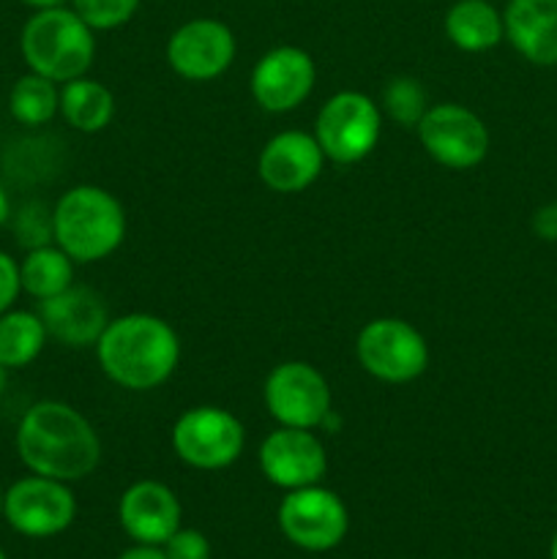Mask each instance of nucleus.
<instances>
[{"instance_id": "1", "label": "nucleus", "mask_w": 557, "mask_h": 559, "mask_svg": "<svg viewBox=\"0 0 557 559\" xmlns=\"http://www.w3.org/2000/svg\"><path fill=\"white\" fill-rule=\"evenodd\" d=\"M16 453L33 475L71 484L98 467L102 440L80 409L47 399L22 415Z\"/></svg>"}, {"instance_id": "2", "label": "nucleus", "mask_w": 557, "mask_h": 559, "mask_svg": "<svg viewBox=\"0 0 557 559\" xmlns=\"http://www.w3.org/2000/svg\"><path fill=\"white\" fill-rule=\"evenodd\" d=\"M104 374L126 391H153L173 377L180 360L178 333L153 314H126L109 320L96 342Z\"/></svg>"}, {"instance_id": "3", "label": "nucleus", "mask_w": 557, "mask_h": 559, "mask_svg": "<svg viewBox=\"0 0 557 559\" xmlns=\"http://www.w3.org/2000/svg\"><path fill=\"white\" fill-rule=\"evenodd\" d=\"M55 246L74 262L91 265L120 249L126 238L123 205L98 186H74L52 207Z\"/></svg>"}, {"instance_id": "4", "label": "nucleus", "mask_w": 557, "mask_h": 559, "mask_svg": "<svg viewBox=\"0 0 557 559\" xmlns=\"http://www.w3.org/2000/svg\"><path fill=\"white\" fill-rule=\"evenodd\" d=\"M22 58L33 74L52 82H71L85 76L96 58L93 27L74 9L55 5L42 9L25 22L20 36Z\"/></svg>"}, {"instance_id": "5", "label": "nucleus", "mask_w": 557, "mask_h": 559, "mask_svg": "<svg viewBox=\"0 0 557 559\" xmlns=\"http://www.w3.org/2000/svg\"><path fill=\"white\" fill-rule=\"evenodd\" d=\"M355 355L366 374L391 385L418 380L429 366V344L410 322L396 317L371 320L355 342Z\"/></svg>"}, {"instance_id": "6", "label": "nucleus", "mask_w": 557, "mask_h": 559, "mask_svg": "<svg viewBox=\"0 0 557 559\" xmlns=\"http://www.w3.org/2000/svg\"><path fill=\"white\" fill-rule=\"evenodd\" d=\"M380 131V107L364 93L342 91L322 104L315 123V140L331 162L355 164L375 151Z\"/></svg>"}, {"instance_id": "7", "label": "nucleus", "mask_w": 557, "mask_h": 559, "mask_svg": "<svg viewBox=\"0 0 557 559\" xmlns=\"http://www.w3.org/2000/svg\"><path fill=\"white\" fill-rule=\"evenodd\" d=\"M246 431L233 413L222 407H194L178 418L173 448L194 469H224L244 453Z\"/></svg>"}, {"instance_id": "8", "label": "nucleus", "mask_w": 557, "mask_h": 559, "mask_svg": "<svg viewBox=\"0 0 557 559\" xmlns=\"http://www.w3.org/2000/svg\"><path fill=\"white\" fill-rule=\"evenodd\" d=\"M278 527L284 538L306 551H331L349 530L342 497L320 484L287 491L278 506Z\"/></svg>"}, {"instance_id": "9", "label": "nucleus", "mask_w": 557, "mask_h": 559, "mask_svg": "<svg viewBox=\"0 0 557 559\" xmlns=\"http://www.w3.org/2000/svg\"><path fill=\"white\" fill-rule=\"evenodd\" d=\"M415 129L424 151L448 169H473L489 153V129L462 104H435Z\"/></svg>"}, {"instance_id": "10", "label": "nucleus", "mask_w": 557, "mask_h": 559, "mask_svg": "<svg viewBox=\"0 0 557 559\" xmlns=\"http://www.w3.org/2000/svg\"><path fill=\"white\" fill-rule=\"evenodd\" d=\"M265 407L278 426L289 429H317L331 415V388L328 380L304 360L278 364L265 380Z\"/></svg>"}, {"instance_id": "11", "label": "nucleus", "mask_w": 557, "mask_h": 559, "mask_svg": "<svg viewBox=\"0 0 557 559\" xmlns=\"http://www.w3.org/2000/svg\"><path fill=\"white\" fill-rule=\"evenodd\" d=\"M3 516L11 527L27 538H52L71 527L76 500L63 480L31 475L5 491Z\"/></svg>"}, {"instance_id": "12", "label": "nucleus", "mask_w": 557, "mask_h": 559, "mask_svg": "<svg viewBox=\"0 0 557 559\" xmlns=\"http://www.w3.org/2000/svg\"><path fill=\"white\" fill-rule=\"evenodd\" d=\"M238 44L224 22L200 16L183 22L167 44V60L178 76L189 82H208L233 66Z\"/></svg>"}, {"instance_id": "13", "label": "nucleus", "mask_w": 557, "mask_h": 559, "mask_svg": "<svg viewBox=\"0 0 557 559\" xmlns=\"http://www.w3.org/2000/svg\"><path fill=\"white\" fill-rule=\"evenodd\" d=\"M317 80L311 55L300 47H273L251 71V96L265 112H293L309 98Z\"/></svg>"}, {"instance_id": "14", "label": "nucleus", "mask_w": 557, "mask_h": 559, "mask_svg": "<svg viewBox=\"0 0 557 559\" xmlns=\"http://www.w3.org/2000/svg\"><path fill=\"white\" fill-rule=\"evenodd\" d=\"M260 469L278 489H304L320 484L328 469L325 448L311 429L271 431L260 445Z\"/></svg>"}, {"instance_id": "15", "label": "nucleus", "mask_w": 557, "mask_h": 559, "mask_svg": "<svg viewBox=\"0 0 557 559\" xmlns=\"http://www.w3.org/2000/svg\"><path fill=\"white\" fill-rule=\"evenodd\" d=\"M322 153L315 134L306 131H282L265 142L257 162L262 183L278 194H298L306 191L322 175Z\"/></svg>"}, {"instance_id": "16", "label": "nucleus", "mask_w": 557, "mask_h": 559, "mask_svg": "<svg viewBox=\"0 0 557 559\" xmlns=\"http://www.w3.org/2000/svg\"><path fill=\"white\" fill-rule=\"evenodd\" d=\"M44 328L52 338H58L66 347H96L98 336L109 325V311L102 295L85 284H71L55 298L42 300L38 309Z\"/></svg>"}, {"instance_id": "17", "label": "nucleus", "mask_w": 557, "mask_h": 559, "mask_svg": "<svg viewBox=\"0 0 557 559\" xmlns=\"http://www.w3.org/2000/svg\"><path fill=\"white\" fill-rule=\"evenodd\" d=\"M118 519L126 535L137 544L164 546L180 530V502L169 486L140 480L120 497Z\"/></svg>"}, {"instance_id": "18", "label": "nucleus", "mask_w": 557, "mask_h": 559, "mask_svg": "<svg viewBox=\"0 0 557 559\" xmlns=\"http://www.w3.org/2000/svg\"><path fill=\"white\" fill-rule=\"evenodd\" d=\"M502 25L511 47L533 66H557V0H508Z\"/></svg>"}, {"instance_id": "19", "label": "nucleus", "mask_w": 557, "mask_h": 559, "mask_svg": "<svg viewBox=\"0 0 557 559\" xmlns=\"http://www.w3.org/2000/svg\"><path fill=\"white\" fill-rule=\"evenodd\" d=\"M446 36L462 52H486L506 38L502 14L489 0H457L448 9Z\"/></svg>"}, {"instance_id": "20", "label": "nucleus", "mask_w": 557, "mask_h": 559, "mask_svg": "<svg viewBox=\"0 0 557 559\" xmlns=\"http://www.w3.org/2000/svg\"><path fill=\"white\" fill-rule=\"evenodd\" d=\"M60 115L71 129L82 131V134H96V131L107 129L112 120L115 98L102 82L76 76L60 87Z\"/></svg>"}, {"instance_id": "21", "label": "nucleus", "mask_w": 557, "mask_h": 559, "mask_svg": "<svg viewBox=\"0 0 557 559\" xmlns=\"http://www.w3.org/2000/svg\"><path fill=\"white\" fill-rule=\"evenodd\" d=\"M20 282L31 298L49 300L74 284V260L55 243L31 249L20 265Z\"/></svg>"}, {"instance_id": "22", "label": "nucleus", "mask_w": 557, "mask_h": 559, "mask_svg": "<svg viewBox=\"0 0 557 559\" xmlns=\"http://www.w3.org/2000/svg\"><path fill=\"white\" fill-rule=\"evenodd\" d=\"M47 336L42 317L9 309L0 314V364L5 369H25L42 355Z\"/></svg>"}, {"instance_id": "23", "label": "nucleus", "mask_w": 557, "mask_h": 559, "mask_svg": "<svg viewBox=\"0 0 557 559\" xmlns=\"http://www.w3.org/2000/svg\"><path fill=\"white\" fill-rule=\"evenodd\" d=\"M9 109L22 126H44L60 112L58 82L42 74H25L9 93Z\"/></svg>"}, {"instance_id": "24", "label": "nucleus", "mask_w": 557, "mask_h": 559, "mask_svg": "<svg viewBox=\"0 0 557 559\" xmlns=\"http://www.w3.org/2000/svg\"><path fill=\"white\" fill-rule=\"evenodd\" d=\"M382 107H386L388 118L393 123L404 126V129H415L426 115V109H429V104H426V91L418 80L396 76V80L388 82L386 93H382Z\"/></svg>"}, {"instance_id": "25", "label": "nucleus", "mask_w": 557, "mask_h": 559, "mask_svg": "<svg viewBox=\"0 0 557 559\" xmlns=\"http://www.w3.org/2000/svg\"><path fill=\"white\" fill-rule=\"evenodd\" d=\"M14 235L16 243L27 251L55 243L52 211L47 205H42V202H27V205H22L14 218Z\"/></svg>"}, {"instance_id": "26", "label": "nucleus", "mask_w": 557, "mask_h": 559, "mask_svg": "<svg viewBox=\"0 0 557 559\" xmlns=\"http://www.w3.org/2000/svg\"><path fill=\"white\" fill-rule=\"evenodd\" d=\"M71 9L93 27V31H115L126 25L140 9V0H71Z\"/></svg>"}, {"instance_id": "27", "label": "nucleus", "mask_w": 557, "mask_h": 559, "mask_svg": "<svg viewBox=\"0 0 557 559\" xmlns=\"http://www.w3.org/2000/svg\"><path fill=\"white\" fill-rule=\"evenodd\" d=\"M162 549L167 559H211V544L200 530L180 527Z\"/></svg>"}, {"instance_id": "28", "label": "nucleus", "mask_w": 557, "mask_h": 559, "mask_svg": "<svg viewBox=\"0 0 557 559\" xmlns=\"http://www.w3.org/2000/svg\"><path fill=\"white\" fill-rule=\"evenodd\" d=\"M22 293V282H20V265L11 260L5 251H0V314L14 306L16 295Z\"/></svg>"}, {"instance_id": "29", "label": "nucleus", "mask_w": 557, "mask_h": 559, "mask_svg": "<svg viewBox=\"0 0 557 559\" xmlns=\"http://www.w3.org/2000/svg\"><path fill=\"white\" fill-rule=\"evenodd\" d=\"M533 233L541 240L557 243V202H546L533 213Z\"/></svg>"}, {"instance_id": "30", "label": "nucleus", "mask_w": 557, "mask_h": 559, "mask_svg": "<svg viewBox=\"0 0 557 559\" xmlns=\"http://www.w3.org/2000/svg\"><path fill=\"white\" fill-rule=\"evenodd\" d=\"M118 559H167L164 555L162 546H145V544H137L134 549L123 551Z\"/></svg>"}, {"instance_id": "31", "label": "nucleus", "mask_w": 557, "mask_h": 559, "mask_svg": "<svg viewBox=\"0 0 557 559\" xmlns=\"http://www.w3.org/2000/svg\"><path fill=\"white\" fill-rule=\"evenodd\" d=\"M9 216H11V202H9V194H5V189L0 186V227L9 222Z\"/></svg>"}, {"instance_id": "32", "label": "nucleus", "mask_w": 557, "mask_h": 559, "mask_svg": "<svg viewBox=\"0 0 557 559\" xmlns=\"http://www.w3.org/2000/svg\"><path fill=\"white\" fill-rule=\"evenodd\" d=\"M22 3L33 5L36 11H42V9H55V5H63L66 0H22Z\"/></svg>"}, {"instance_id": "33", "label": "nucleus", "mask_w": 557, "mask_h": 559, "mask_svg": "<svg viewBox=\"0 0 557 559\" xmlns=\"http://www.w3.org/2000/svg\"><path fill=\"white\" fill-rule=\"evenodd\" d=\"M5 371H9V369L0 364V396H3V391H5Z\"/></svg>"}, {"instance_id": "34", "label": "nucleus", "mask_w": 557, "mask_h": 559, "mask_svg": "<svg viewBox=\"0 0 557 559\" xmlns=\"http://www.w3.org/2000/svg\"><path fill=\"white\" fill-rule=\"evenodd\" d=\"M549 559H557V533H555V538H552V546H549Z\"/></svg>"}, {"instance_id": "35", "label": "nucleus", "mask_w": 557, "mask_h": 559, "mask_svg": "<svg viewBox=\"0 0 557 559\" xmlns=\"http://www.w3.org/2000/svg\"><path fill=\"white\" fill-rule=\"evenodd\" d=\"M3 506H5V491L0 489V516H3Z\"/></svg>"}, {"instance_id": "36", "label": "nucleus", "mask_w": 557, "mask_h": 559, "mask_svg": "<svg viewBox=\"0 0 557 559\" xmlns=\"http://www.w3.org/2000/svg\"><path fill=\"white\" fill-rule=\"evenodd\" d=\"M0 559H5V555H3V549H0Z\"/></svg>"}]
</instances>
